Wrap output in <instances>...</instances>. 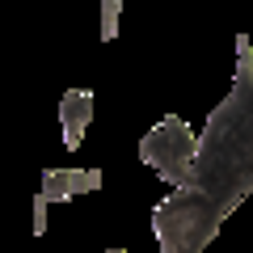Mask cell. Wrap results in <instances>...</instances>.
Here are the masks:
<instances>
[{
	"label": "cell",
	"instance_id": "1",
	"mask_svg": "<svg viewBox=\"0 0 253 253\" xmlns=\"http://www.w3.org/2000/svg\"><path fill=\"white\" fill-rule=\"evenodd\" d=\"M253 194V46L236 34V76L194 148L190 177L152 211L161 253H207L236 207Z\"/></svg>",
	"mask_w": 253,
	"mask_h": 253
},
{
	"label": "cell",
	"instance_id": "3",
	"mask_svg": "<svg viewBox=\"0 0 253 253\" xmlns=\"http://www.w3.org/2000/svg\"><path fill=\"white\" fill-rule=\"evenodd\" d=\"M101 190V173L97 169H46L42 173V190L38 203H68L76 194H93Z\"/></svg>",
	"mask_w": 253,
	"mask_h": 253
},
{
	"label": "cell",
	"instance_id": "4",
	"mask_svg": "<svg viewBox=\"0 0 253 253\" xmlns=\"http://www.w3.org/2000/svg\"><path fill=\"white\" fill-rule=\"evenodd\" d=\"M93 123V93L89 89H68L59 101V126H63V148H81L84 131Z\"/></svg>",
	"mask_w": 253,
	"mask_h": 253
},
{
	"label": "cell",
	"instance_id": "5",
	"mask_svg": "<svg viewBox=\"0 0 253 253\" xmlns=\"http://www.w3.org/2000/svg\"><path fill=\"white\" fill-rule=\"evenodd\" d=\"M118 13H123V0H101V42L118 38Z\"/></svg>",
	"mask_w": 253,
	"mask_h": 253
},
{
	"label": "cell",
	"instance_id": "2",
	"mask_svg": "<svg viewBox=\"0 0 253 253\" xmlns=\"http://www.w3.org/2000/svg\"><path fill=\"white\" fill-rule=\"evenodd\" d=\"M194 148H199V135L190 131L186 118L169 114L139 139V161L148 169H156V177L169 181L173 190L190 177V165H194Z\"/></svg>",
	"mask_w": 253,
	"mask_h": 253
},
{
	"label": "cell",
	"instance_id": "6",
	"mask_svg": "<svg viewBox=\"0 0 253 253\" xmlns=\"http://www.w3.org/2000/svg\"><path fill=\"white\" fill-rule=\"evenodd\" d=\"M42 232H46V203L34 199V236H42Z\"/></svg>",
	"mask_w": 253,
	"mask_h": 253
}]
</instances>
